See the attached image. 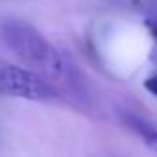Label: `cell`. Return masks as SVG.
<instances>
[{
  "instance_id": "1",
  "label": "cell",
  "mask_w": 157,
  "mask_h": 157,
  "mask_svg": "<svg viewBox=\"0 0 157 157\" xmlns=\"http://www.w3.org/2000/svg\"><path fill=\"white\" fill-rule=\"evenodd\" d=\"M0 33L6 46L41 76L48 80H57L67 74L65 57L30 22L21 19H8L0 28Z\"/></svg>"
},
{
  "instance_id": "5",
  "label": "cell",
  "mask_w": 157,
  "mask_h": 157,
  "mask_svg": "<svg viewBox=\"0 0 157 157\" xmlns=\"http://www.w3.org/2000/svg\"><path fill=\"white\" fill-rule=\"evenodd\" d=\"M144 89H146L150 94H153V96L157 98V72H155L153 76L146 78V82H144Z\"/></svg>"
},
{
  "instance_id": "4",
  "label": "cell",
  "mask_w": 157,
  "mask_h": 157,
  "mask_svg": "<svg viewBox=\"0 0 157 157\" xmlns=\"http://www.w3.org/2000/svg\"><path fill=\"white\" fill-rule=\"evenodd\" d=\"M144 24H146V30H148V33H150V37H151L150 59L157 65V13L148 15V17H146V21H144Z\"/></svg>"
},
{
  "instance_id": "3",
  "label": "cell",
  "mask_w": 157,
  "mask_h": 157,
  "mask_svg": "<svg viewBox=\"0 0 157 157\" xmlns=\"http://www.w3.org/2000/svg\"><path fill=\"white\" fill-rule=\"evenodd\" d=\"M120 118L129 131H133L151 151L157 153V124L155 122H151L137 113H131V111H122Z\"/></svg>"
},
{
  "instance_id": "2",
  "label": "cell",
  "mask_w": 157,
  "mask_h": 157,
  "mask_svg": "<svg viewBox=\"0 0 157 157\" xmlns=\"http://www.w3.org/2000/svg\"><path fill=\"white\" fill-rule=\"evenodd\" d=\"M0 94L33 102H46L54 100L57 93L39 72H32L28 68L0 59Z\"/></svg>"
}]
</instances>
